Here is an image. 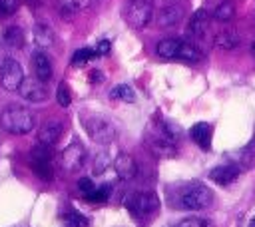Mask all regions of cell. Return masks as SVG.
Instances as JSON below:
<instances>
[{
    "label": "cell",
    "instance_id": "obj_2",
    "mask_svg": "<svg viewBox=\"0 0 255 227\" xmlns=\"http://www.w3.org/2000/svg\"><path fill=\"white\" fill-rule=\"evenodd\" d=\"M155 54L163 60H179L187 64H195L201 60V52L193 42L183 38H163L155 44Z\"/></svg>",
    "mask_w": 255,
    "mask_h": 227
},
{
    "label": "cell",
    "instance_id": "obj_21",
    "mask_svg": "<svg viewBox=\"0 0 255 227\" xmlns=\"http://www.w3.org/2000/svg\"><path fill=\"white\" fill-rule=\"evenodd\" d=\"M213 18L217 22H231L235 18V4H233V0H221L213 8Z\"/></svg>",
    "mask_w": 255,
    "mask_h": 227
},
{
    "label": "cell",
    "instance_id": "obj_20",
    "mask_svg": "<svg viewBox=\"0 0 255 227\" xmlns=\"http://www.w3.org/2000/svg\"><path fill=\"white\" fill-rule=\"evenodd\" d=\"M54 32H52V28L50 26H46V24H36L34 26V42H36V46H38V50H48V48H52L54 46Z\"/></svg>",
    "mask_w": 255,
    "mask_h": 227
},
{
    "label": "cell",
    "instance_id": "obj_3",
    "mask_svg": "<svg viewBox=\"0 0 255 227\" xmlns=\"http://www.w3.org/2000/svg\"><path fill=\"white\" fill-rule=\"evenodd\" d=\"M0 125L4 131L14 133V135H24L30 133L36 125L34 114L22 106H8L0 114Z\"/></svg>",
    "mask_w": 255,
    "mask_h": 227
},
{
    "label": "cell",
    "instance_id": "obj_8",
    "mask_svg": "<svg viewBox=\"0 0 255 227\" xmlns=\"http://www.w3.org/2000/svg\"><path fill=\"white\" fill-rule=\"evenodd\" d=\"M22 80H24V70H22L20 62L14 60L12 56H6L0 64V84H2V88L8 90V92H16Z\"/></svg>",
    "mask_w": 255,
    "mask_h": 227
},
{
    "label": "cell",
    "instance_id": "obj_23",
    "mask_svg": "<svg viewBox=\"0 0 255 227\" xmlns=\"http://www.w3.org/2000/svg\"><path fill=\"white\" fill-rule=\"evenodd\" d=\"M110 98L122 100V102H135V90L128 84H118L116 88L110 90Z\"/></svg>",
    "mask_w": 255,
    "mask_h": 227
},
{
    "label": "cell",
    "instance_id": "obj_35",
    "mask_svg": "<svg viewBox=\"0 0 255 227\" xmlns=\"http://www.w3.org/2000/svg\"><path fill=\"white\" fill-rule=\"evenodd\" d=\"M251 56L255 58V40H253V44H251Z\"/></svg>",
    "mask_w": 255,
    "mask_h": 227
},
{
    "label": "cell",
    "instance_id": "obj_29",
    "mask_svg": "<svg viewBox=\"0 0 255 227\" xmlns=\"http://www.w3.org/2000/svg\"><path fill=\"white\" fill-rule=\"evenodd\" d=\"M108 193H110V185H102L100 189L94 187V191H90L86 197H88L90 201H94V203H104V201L108 199Z\"/></svg>",
    "mask_w": 255,
    "mask_h": 227
},
{
    "label": "cell",
    "instance_id": "obj_22",
    "mask_svg": "<svg viewBox=\"0 0 255 227\" xmlns=\"http://www.w3.org/2000/svg\"><path fill=\"white\" fill-rule=\"evenodd\" d=\"M92 4V0H60V12L66 18H72L76 12L86 10Z\"/></svg>",
    "mask_w": 255,
    "mask_h": 227
},
{
    "label": "cell",
    "instance_id": "obj_16",
    "mask_svg": "<svg viewBox=\"0 0 255 227\" xmlns=\"http://www.w3.org/2000/svg\"><path fill=\"white\" fill-rule=\"evenodd\" d=\"M207 28H209V16L205 10H197L193 12L189 24H187V34L193 38V40H201L205 34H207Z\"/></svg>",
    "mask_w": 255,
    "mask_h": 227
},
{
    "label": "cell",
    "instance_id": "obj_30",
    "mask_svg": "<svg viewBox=\"0 0 255 227\" xmlns=\"http://www.w3.org/2000/svg\"><path fill=\"white\" fill-rule=\"evenodd\" d=\"M20 6V0H0V18L12 16Z\"/></svg>",
    "mask_w": 255,
    "mask_h": 227
},
{
    "label": "cell",
    "instance_id": "obj_24",
    "mask_svg": "<svg viewBox=\"0 0 255 227\" xmlns=\"http://www.w3.org/2000/svg\"><path fill=\"white\" fill-rule=\"evenodd\" d=\"M4 40H6L8 46L20 48V46L24 44V34H22V30H20L18 26H10V28H6V32H4Z\"/></svg>",
    "mask_w": 255,
    "mask_h": 227
},
{
    "label": "cell",
    "instance_id": "obj_11",
    "mask_svg": "<svg viewBox=\"0 0 255 227\" xmlns=\"http://www.w3.org/2000/svg\"><path fill=\"white\" fill-rule=\"evenodd\" d=\"M147 147L153 151V155L157 157H173L177 153V147L171 139H167L159 129L155 133L147 135Z\"/></svg>",
    "mask_w": 255,
    "mask_h": 227
},
{
    "label": "cell",
    "instance_id": "obj_27",
    "mask_svg": "<svg viewBox=\"0 0 255 227\" xmlns=\"http://www.w3.org/2000/svg\"><path fill=\"white\" fill-rule=\"evenodd\" d=\"M177 227H215V223L205 217H187V219H181Z\"/></svg>",
    "mask_w": 255,
    "mask_h": 227
},
{
    "label": "cell",
    "instance_id": "obj_25",
    "mask_svg": "<svg viewBox=\"0 0 255 227\" xmlns=\"http://www.w3.org/2000/svg\"><path fill=\"white\" fill-rule=\"evenodd\" d=\"M64 225L66 227H88L90 223H88V217H84L82 213L70 211V213L64 215Z\"/></svg>",
    "mask_w": 255,
    "mask_h": 227
},
{
    "label": "cell",
    "instance_id": "obj_26",
    "mask_svg": "<svg viewBox=\"0 0 255 227\" xmlns=\"http://www.w3.org/2000/svg\"><path fill=\"white\" fill-rule=\"evenodd\" d=\"M92 58H96V50L94 48H80L76 50V54L72 56V64L74 66H82L86 62H90Z\"/></svg>",
    "mask_w": 255,
    "mask_h": 227
},
{
    "label": "cell",
    "instance_id": "obj_13",
    "mask_svg": "<svg viewBox=\"0 0 255 227\" xmlns=\"http://www.w3.org/2000/svg\"><path fill=\"white\" fill-rule=\"evenodd\" d=\"M62 131H64V123H62L60 119H48V121H44V123L40 125V129H38V141L52 147V145L60 139Z\"/></svg>",
    "mask_w": 255,
    "mask_h": 227
},
{
    "label": "cell",
    "instance_id": "obj_28",
    "mask_svg": "<svg viewBox=\"0 0 255 227\" xmlns=\"http://www.w3.org/2000/svg\"><path fill=\"white\" fill-rule=\"evenodd\" d=\"M56 100H58V104L62 106V108H68L70 104H72V92H70V88L62 82L60 86H58V90H56Z\"/></svg>",
    "mask_w": 255,
    "mask_h": 227
},
{
    "label": "cell",
    "instance_id": "obj_4",
    "mask_svg": "<svg viewBox=\"0 0 255 227\" xmlns=\"http://www.w3.org/2000/svg\"><path fill=\"white\" fill-rule=\"evenodd\" d=\"M82 123H84V129L88 131V135L96 141V143H102V145H108L116 139L118 135V127L116 123L106 117V115H100V114H88L82 117Z\"/></svg>",
    "mask_w": 255,
    "mask_h": 227
},
{
    "label": "cell",
    "instance_id": "obj_34",
    "mask_svg": "<svg viewBox=\"0 0 255 227\" xmlns=\"http://www.w3.org/2000/svg\"><path fill=\"white\" fill-rule=\"evenodd\" d=\"M92 80H94V82H102V80H104L102 72H92Z\"/></svg>",
    "mask_w": 255,
    "mask_h": 227
},
{
    "label": "cell",
    "instance_id": "obj_15",
    "mask_svg": "<svg viewBox=\"0 0 255 227\" xmlns=\"http://www.w3.org/2000/svg\"><path fill=\"white\" fill-rule=\"evenodd\" d=\"M181 18H183V8L179 4H169V6H165V8H161L157 12L155 20H157L159 28H171V26L179 24Z\"/></svg>",
    "mask_w": 255,
    "mask_h": 227
},
{
    "label": "cell",
    "instance_id": "obj_9",
    "mask_svg": "<svg viewBox=\"0 0 255 227\" xmlns=\"http://www.w3.org/2000/svg\"><path fill=\"white\" fill-rule=\"evenodd\" d=\"M86 157H88L86 147H84L80 141H72V143L66 145L64 151L60 153V165H62L64 171L76 173V171H80V169L84 167Z\"/></svg>",
    "mask_w": 255,
    "mask_h": 227
},
{
    "label": "cell",
    "instance_id": "obj_18",
    "mask_svg": "<svg viewBox=\"0 0 255 227\" xmlns=\"http://www.w3.org/2000/svg\"><path fill=\"white\" fill-rule=\"evenodd\" d=\"M239 42H241V38H239V34H237L235 28H223L213 38V44L219 50H235L239 46Z\"/></svg>",
    "mask_w": 255,
    "mask_h": 227
},
{
    "label": "cell",
    "instance_id": "obj_7",
    "mask_svg": "<svg viewBox=\"0 0 255 227\" xmlns=\"http://www.w3.org/2000/svg\"><path fill=\"white\" fill-rule=\"evenodd\" d=\"M30 165L40 179H52V149L46 143H36L30 151Z\"/></svg>",
    "mask_w": 255,
    "mask_h": 227
},
{
    "label": "cell",
    "instance_id": "obj_1",
    "mask_svg": "<svg viewBox=\"0 0 255 227\" xmlns=\"http://www.w3.org/2000/svg\"><path fill=\"white\" fill-rule=\"evenodd\" d=\"M167 201L173 209L201 211L213 203V191L201 181H183L177 185H167Z\"/></svg>",
    "mask_w": 255,
    "mask_h": 227
},
{
    "label": "cell",
    "instance_id": "obj_14",
    "mask_svg": "<svg viewBox=\"0 0 255 227\" xmlns=\"http://www.w3.org/2000/svg\"><path fill=\"white\" fill-rule=\"evenodd\" d=\"M114 169L120 179H133L137 175V163L129 153H118L114 157Z\"/></svg>",
    "mask_w": 255,
    "mask_h": 227
},
{
    "label": "cell",
    "instance_id": "obj_12",
    "mask_svg": "<svg viewBox=\"0 0 255 227\" xmlns=\"http://www.w3.org/2000/svg\"><path fill=\"white\" fill-rule=\"evenodd\" d=\"M241 175V167L237 163H223V165H217L209 171V179L215 181L217 185H229L233 183L237 177Z\"/></svg>",
    "mask_w": 255,
    "mask_h": 227
},
{
    "label": "cell",
    "instance_id": "obj_19",
    "mask_svg": "<svg viewBox=\"0 0 255 227\" xmlns=\"http://www.w3.org/2000/svg\"><path fill=\"white\" fill-rule=\"evenodd\" d=\"M191 139L201 147V149H209L211 147V135H213V127L205 121H199L195 125H191Z\"/></svg>",
    "mask_w": 255,
    "mask_h": 227
},
{
    "label": "cell",
    "instance_id": "obj_5",
    "mask_svg": "<svg viewBox=\"0 0 255 227\" xmlns=\"http://www.w3.org/2000/svg\"><path fill=\"white\" fill-rule=\"evenodd\" d=\"M151 18H153V4L149 0H129L124 10V20L135 30L145 28L151 22Z\"/></svg>",
    "mask_w": 255,
    "mask_h": 227
},
{
    "label": "cell",
    "instance_id": "obj_10",
    "mask_svg": "<svg viewBox=\"0 0 255 227\" xmlns=\"http://www.w3.org/2000/svg\"><path fill=\"white\" fill-rule=\"evenodd\" d=\"M16 92H20V96L24 100L34 102V104H40V102H44L48 98V90H46L44 82H40L38 78H26L24 76V80L20 82Z\"/></svg>",
    "mask_w": 255,
    "mask_h": 227
},
{
    "label": "cell",
    "instance_id": "obj_33",
    "mask_svg": "<svg viewBox=\"0 0 255 227\" xmlns=\"http://www.w3.org/2000/svg\"><path fill=\"white\" fill-rule=\"evenodd\" d=\"M94 50H96V56H104V54L110 52V42H108V40H102Z\"/></svg>",
    "mask_w": 255,
    "mask_h": 227
},
{
    "label": "cell",
    "instance_id": "obj_17",
    "mask_svg": "<svg viewBox=\"0 0 255 227\" xmlns=\"http://www.w3.org/2000/svg\"><path fill=\"white\" fill-rule=\"evenodd\" d=\"M32 68H34V78H38L40 82H48L52 78V62L42 50H36L32 54Z\"/></svg>",
    "mask_w": 255,
    "mask_h": 227
},
{
    "label": "cell",
    "instance_id": "obj_31",
    "mask_svg": "<svg viewBox=\"0 0 255 227\" xmlns=\"http://www.w3.org/2000/svg\"><path fill=\"white\" fill-rule=\"evenodd\" d=\"M112 163V157H110V153L108 151H102V153H98L96 155V161H94V171L96 173H102L108 165Z\"/></svg>",
    "mask_w": 255,
    "mask_h": 227
},
{
    "label": "cell",
    "instance_id": "obj_6",
    "mask_svg": "<svg viewBox=\"0 0 255 227\" xmlns=\"http://www.w3.org/2000/svg\"><path fill=\"white\" fill-rule=\"evenodd\" d=\"M126 207L133 217H147L159 207V197L153 191H135L128 195Z\"/></svg>",
    "mask_w": 255,
    "mask_h": 227
},
{
    "label": "cell",
    "instance_id": "obj_36",
    "mask_svg": "<svg viewBox=\"0 0 255 227\" xmlns=\"http://www.w3.org/2000/svg\"><path fill=\"white\" fill-rule=\"evenodd\" d=\"M249 227H255V217L251 219V223H249Z\"/></svg>",
    "mask_w": 255,
    "mask_h": 227
},
{
    "label": "cell",
    "instance_id": "obj_32",
    "mask_svg": "<svg viewBox=\"0 0 255 227\" xmlns=\"http://www.w3.org/2000/svg\"><path fill=\"white\" fill-rule=\"evenodd\" d=\"M78 189H80L84 195H88L90 191H94V183H92V179H88V177H82V179L78 181Z\"/></svg>",
    "mask_w": 255,
    "mask_h": 227
}]
</instances>
